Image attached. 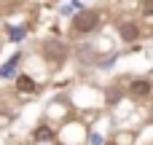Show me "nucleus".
<instances>
[{"mask_svg":"<svg viewBox=\"0 0 153 145\" xmlns=\"http://www.w3.org/2000/svg\"><path fill=\"white\" fill-rule=\"evenodd\" d=\"M97 24H100V13L97 11H81L75 16V30L78 32H91Z\"/></svg>","mask_w":153,"mask_h":145,"instance_id":"1","label":"nucleus"},{"mask_svg":"<svg viewBox=\"0 0 153 145\" xmlns=\"http://www.w3.org/2000/svg\"><path fill=\"white\" fill-rule=\"evenodd\" d=\"M43 51H46V57L51 62H62L65 59V43H59V40H48L43 46Z\"/></svg>","mask_w":153,"mask_h":145,"instance_id":"2","label":"nucleus"},{"mask_svg":"<svg viewBox=\"0 0 153 145\" xmlns=\"http://www.w3.org/2000/svg\"><path fill=\"white\" fill-rule=\"evenodd\" d=\"M118 32H121V38H124L126 43H132V40H137V35H140V30H137V24H132V22H126V24H121V27H118Z\"/></svg>","mask_w":153,"mask_h":145,"instance_id":"3","label":"nucleus"},{"mask_svg":"<svg viewBox=\"0 0 153 145\" xmlns=\"http://www.w3.org/2000/svg\"><path fill=\"white\" fill-rule=\"evenodd\" d=\"M129 91H132V94H137V97H143V94H148V91H151V83H148V81H132Z\"/></svg>","mask_w":153,"mask_h":145,"instance_id":"4","label":"nucleus"},{"mask_svg":"<svg viewBox=\"0 0 153 145\" xmlns=\"http://www.w3.org/2000/svg\"><path fill=\"white\" fill-rule=\"evenodd\" d=\"M35 140H40V143H48V140H54V132H51L48 126H38V129H35Z\"/></svg>","mask_w":153,"mask_h":145,"instance_id":"5","label":"nucleus"},{"mask_svg":"<svg viewBox=\"0 0 153 145\" xmlns=\"http://www.w3.org/2000/svg\"><path fill=\"white\" fill-rule=\"evenodd\" d=\"M16 86H19L22 91H32V89H35V81H32V78H27V75H22V78L16 81Z\"/></svg>","mask_w":153,"mask_h":145,"instance_id":"6","label":"nucleus"},{"mask_svg":"<svg viewBox=\"0 0 153 145\" xmlns=\"http://www.w3.org/2000/svg\"><path fill=\"white\" fill-rule=\"evenodd\" d=\"M19 59H22V57H19V54H16V57H13V59H11V62H8V65H3V70H0V75H3V78H5V75H11V70H13V67H16V62H19Z\"/></svg>","mask_w":153,"mask_h":145,"instance_id":"7","label":"nucleus"},{"mask_svg":"<svg viewBox=\"0 0 153 145\" xmlns=\"http://www.w3.org/2000/svg\"><path fill=\"white\" fill-rule=\"evenodd\" d=\"M24 38V30H11V40H22Z\"/></svg>","mask_w":153,"mask_h":145,"instance_id":"8","label":"nucleus"},{"mask_svg":"<svg viewBox=\"0 0 153 145\" xmlns=\"http://www.w3.org/2000/svg\"><path fill=\"white\" fill-rule=\"evenodd\" d=\"M145 13H151V16H153V0H151V3H145Z\"/></svg>","mask_w":153,"mask_h":145,"instance_id":"9","label":"nucleus"}]
</instances>
